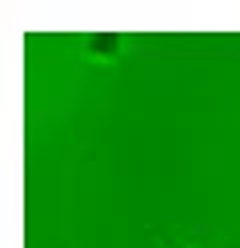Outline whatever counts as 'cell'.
<instances>
[{"mask_svg": "<svg viewBox=\"0 0 240 248\" xmlns=\"http://www.w3.org/2000/svg\"><path fill=\"white\" fill-rule=\"evenodd\" d=\"M84 44H88V52L100 56V60H116L124 52V36L120 32H92Z\"/></svg>", "mask_w": 240, "mask_h": 248, "instance_id": "cell-1", "label": "cell"}, {"mask_svg": "<svg viewBox=\"0 0 240 248\" xmlns=\"http://www.w3.org/2000/svg\"><path fill=\"white\" fill-rule=\"evenodd\" d=\"M172 248H184V244H172Z\"/></svg>", "mask_w": 240, "mask_h": 248, "instance_id": "cell-2", "label": "cell"}]
</instances>
